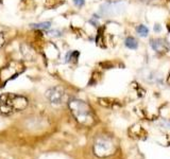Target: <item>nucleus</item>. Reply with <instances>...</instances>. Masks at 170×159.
<instances>
[{"instance_id":"39448f33","label":"nucleus","mask_w":170,"mask_h":159,"mask_svg":"<svg viewBox=\"0 0 170 159\" xmlns=\"http://www.w3.org/2000/svg\"><path fill=\"white\" fill-rule=\"evenodd\" d=\"M124 9H126V4L123 2H109L101 6L100 14L103 16H113L122 13Z\"/></svg>"},{"instance_id":"20e7f679","label":"nucleus","mask_w":170,"mask_h":159,"mask_svg":"<svg viewBox=\"0 0 170 159\" xmlns=\"http://www.w3.org/2000/svg\"><path fill=\"white\" fill-rule=\"evenodd\" d=\"M46 98L52 105H61L65 102L66 93L61 87H52L47 90Z\"/></svg>"},{"instance_id":"0eeeda50","label":"nucleus","mask_w":170,"mask_h":159,"mask_svg":"<svg viewBox=\"0 0 170 159\" xmlns=\"http://www.w3.org/2000/svg\"><path fill=\"white\" fill-rule=\"evenodd\" d=\"M126 46L130 49H136L138 47V43L135 38L133 37H128L126 39Z\"/></svg>"},{"instance_id":"7ed1b4c3","label":"nucleus","mask_w":170,"mask_h":159,"mask_svg":"<svg viewBox=\"0 0 170 159\" xmlns=\"http://www.w3.org/2000/svg\"><path fill=\"white\" fill-rule=\"evenodd\" d=\"M116 145L110 138L100 137L94 144V153L98 157H106L115 153Z\"/></svg>"},{"instance_id":"423d86ee","label":"nucleus","mask_w":170,"mask_h":159,"mask_svg":"<svg viewBox=\"0 0 170 159\" xmlns=\"http://www.w3.org/2000/svg\"><path fill=\"white\" fill-rule=\"evenodd\" d=\"M151 47L157 52H166L169 50V45L166 40L161 38H155L151 40Z\"/></svg>"},{"instance_id":"f03ea898","label":"nucleus","mask_w":170,"mask_h":159,"mask_svg":"<svg viewBox=\"0 0 170 159\" xmlns=\"http://www.w3.org/2000/svg\"><path fill=\"white\" fill-rule=\"evenodd\" d=\"M28 106L27 98L15 93H3L0 97V115L10 116L23 110Z\"/></svg>"},{"instance_id":"1a4fd4ad","label":"nucleus","mask_w":170,"mask_h":159,"mask_svg":"<svg viewBox=\"0 0 170 159\" xmlns=\"http://www.w3.org/2000/svg\"><path fill=\"white\" fill-rule=\"evenodd\" d=\"M136 31H137V33L139 34L140 36H143V37H145V36L148 35V33H149V29L147 28L146 26L143 25H140L137 26V29H136Z\"/></svg>"},{"instance_id":"6e6552de","label":"nucleus","mask_w":170,"mask_h":159,"mask_svg":"<svg viewBox=\"0 0 170 159\" xmlns=\"http://www.w3.org/2000/svg\"><path fill=\"white\" fill-rule=\"evenodd\" d=\"M51 23L50 22H40V23H33V25H30L31 28L33 29H39V30H47V29L50 28Z\"/></svg>"},{"instance_id":"ddd939ff","label":"nucleus","mask_w":170,"mask_h":159,"mask_svg":"<svg viewBox=\"0 0 170 159\" xmlns=\"http://www.w3.org/2000/svg\"><path fill=\"white\" fill-rule=\"evenodd\" d=\"M143 1H148V0H143Z\"/></svg>"},{"instance_id":"9d476101","label":"nucleus","mask_w":170,"mask_h":159,"mask_svg":"<svg viewBox=\"0 0 170 159\" xmlns=\"http://www.w3.org/2000/svg\"><path fill=\"white\" fill-rule=\"evenodd\" d=\"M73 3H75L77 6H79V8H81V6H84L85 0H73Z\"/></svg>"},{"instance_id":"f257e3e1","label":"nucleus","mask_w":170,"mask_h":159,"mask_svg":"<svg viewBox=\"0 0 170 159\" xmlns=\"http://www.w3.org/2000/svg\"><path fill=\"white\" fill-rule=\"evenodd\" d=\"M68 107L75 119L80 124L90 126L95 123V115L92 107L86 102L79 99H71L68 102Z\"/></svg>"},{"instance_id":"f8f14e48","label":"nucleus","mask_w":170,"mask_h":159,"mask_svg":"<svg viewBox=\"0 0 170 159\" xmlns=\"http://www.w3.org/2000/svg\"><path fill=\"white\" fill-rule=\"evenodd\" d=\"M168 83L170 84V74H169V79H168Z\"/></svg>"},{"instance_id":"9b49d317","label":"nucleus","mask_w":170,"mask_h":159,"mask_svg":"<svg viewBox=\"0 0 170 159\" xmlns=\"http://www.w3.org/2000/svg\"><path fill=\"white\" fill-rule=\"evenodd\" d=\"M4 44H6V37L2 33H0V49L3 47Z\"/></svg>"}]
</instances>
